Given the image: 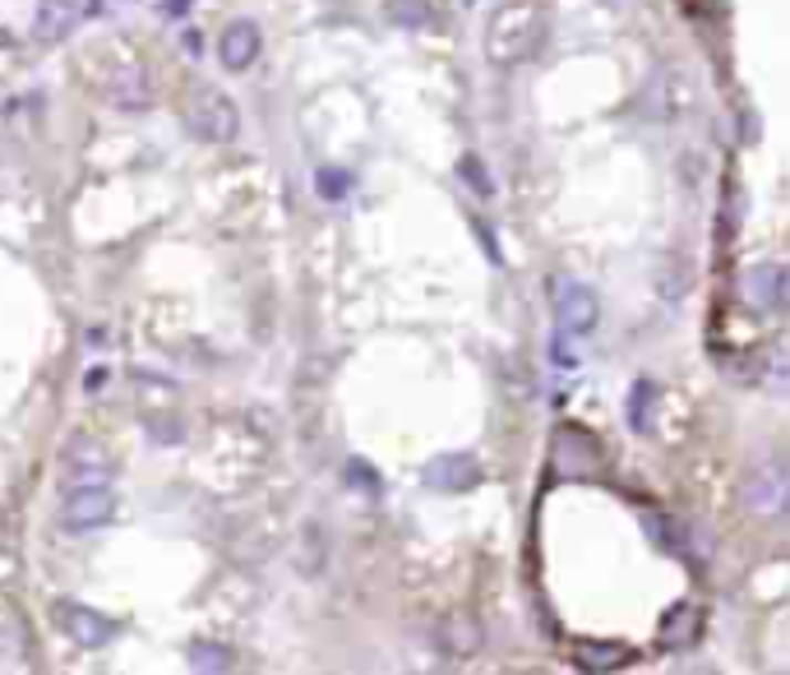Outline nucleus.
<instances>
[{
  "mask_svg": "<svg viewBox=\"0 0 790 675\" xmlns=\"http://www.w3.org/2000/svg\"><path fill=\"white\" fill-rule=\"evenodd\" d=\"M745 292H749L753 305L777 310L781 297H786V269H781V264H753L749 278H745Z\"/></svg>",
  "mask_w": 790,
  "mask_h": 675,
  "instance_id": "nucleus-11",
  "label": "nucleus"
},
{
  "mask_svg": "<svg viewBox=\"0 0 790 675\" xmlns=\"http://www.w3.org/2000/svg\"><path fill=\"white\" fill-rule=\"evenodd\" d=\"M107 477H112V463L102 458V454H89V458H84V449H79V454L70 458V467H65V481H70V486H107Z\"/></svg>",
  "mask_w": 790,
  "mask_h": 675,
  "instance_id": "nucleus-13",
  "label": "nucleus"
},
{
  "mask_svg": "<svg viewBox=\"0 0 790 675\" xmlns=\"http://www.w3.org/2000/svg\"><path fill=\"white\" fill-rule=\"evenodd\" d=\"M624 647H615V643H578V662H583L588 671H611V666H624Z\"/></svg>",
  "mask_w": 790,
  "mask_h": 675,
  "instance_id": "nucleus-15",
  "label": "nucleus"
},
{
  "mask_svg": "<svg viewBox=\"0 0 790 675\" xmlns=\"http://www.w3.org/2000/svg\"><path fill=\"white\" fill-rule=\"evenodd\" d=\"M186 129L204 144H227L241 129V112L222 89H199L186 107Z\"/></svg>",
  "mask_w": 790,
  "mask_h": 675,
  "instance_id": "nucleus-3",
  "label": "nucleus"
},
{
  "mask_svg": "<svg viewBox=\"0 0 790 675\" xmlns=\"http://www.w3.org/2000/svg\"><path fill=\"white\" fill-rule=\"evenodd\" d=\"M477 643H481V634H477V625H471L467 615H454L449 625H444V647H449V653L467 657V653H477Z\"/></svg>",
  "mask_w": 790,
  "mask_h": 675,
  "instance_id": "nucleus-16",
  "label": "nucleus"
},
{
  "mask_svg": "<svg viewBox=\"0 0 790 675\" xmlns=\"http://www.w3.org/2000/svg\"><path fill=\"white\" fill-rule=\"evenodd\" d=\"M84 10L93 14V10H97V0H42V6H38V19H33L38 42H61V38H70Z\"/></svg>",
  "mask_w": 790,
  "mask_h": 675,
  "instance_id": "nucleus-5",
  "label": "nucleus"
},
{
  "mask_svg": "<svg viewBox=\"0 0 790 675\" xmlns=\"http://www.w3.org/2000/svg\"><path fill=\"white\" fill-rule=\"evenodd\" d=\"M314 186H320V195L324 199H342V195H347L352 190V176H342V172H320V180H314Z\"/></svg>",
  "mask_w": 790,
  "mask_h": 675,
  "instance_id": "nucleus-19",
  "label": "nucleus"
},
{
  "mask_svg": "<svg viewBox=\"0 0 790 675\" xmlns=\"http://www.w3.org/2000/svg\"><path fill=\"white\" fill-rule=\"evenodd\" d=\"M698 638V606H679L662 625V647H689Z\"/></svg>",
  "mask_w": 790,
  "mask_h": 675,
  "instance_id": "nucleus-14",
  "label": "nucleus"
},
{
  "mask_svg": "<svg viewBox=\"0 0 790 675\" xmlns=\"http://www.w3.org/2000/svg\"><path fill=\"white\" fill-rule=\"evenodd\" d=\"M652 394L656 388L643 380V384H634V403H628V426L634 430H647V412H652Z\"/></svg>",
  "mask_w": 790,
  "mask_h": 675,
  "instance_id": "nucleus-18",
  "label": "nucleus"
},
{
  "mask_svg": "<svg viewBox=\"0 0 790 675\" xmlns=\"http://www.w3.org/2000/svg\"><path fill=\"white\" fill-rule=\"evenodd\" d=\"M745 496H749V505H753L758 513H781V505H786V472H781L777 463L762 467V472L749 477Z\"/></svg>",
  "mask_w": 790,
  "mask_h": 675,
  "instance_id": "nucleus-10",
  "label": "nucleus"
},
{
  "mask_svg": "<svg viewBox=\"0 0 790 675\" xmlns=\"http://www.w3.org/2000/svg\"><path fill=\"white\" fill-rule=\"evenodd\" d=\"M218 56H222V65H227V70H246V65L259 56V29H254L250 19H236L231 29L222 33Z\"/></svg>",
  "mask_w": 790,
  "mask_h": 675,
  "instance_id": "nucleus-9",
  "label": "nucleus"
},
{
  "mask_svg": "<svg viewBox=\"0 0 790 675\" xmlns=\"http://www.w3.org/2000/svg\"><path fill=\"white\" fill-rule=\"evenodd\" d=\"M186 6H190V0H167L163 10H167V14H180V10H186Z\"/></svg>",
  "mask_w": 790,
  "mask_h": 675,
  "instance_id": "nucleus-21",
  "label": "nucleus"
},
{
  "mask_svg": "<svg viewBox=\"0 0 790 675\" xmlns=\"http://www.w3.org/2000/svg\"><path fill=\"white\" fill-rule=\"evenodd\" d=\"M112 65H102L97 70V89L102 97L112 102V107H125V112H144L153 107V80H148V70L144 61L135 56V51H125V46H112Z\"/></svg>",
  "mask_w": 790,
  "mask_h": 675,
  "instance_id": "nucleus-2",
  "label": "nucleus"
},
{
  "mask_svg": "<svg viewBox=\"0 0 790 675\" xmlns=\"http://www.w3.org/2000/svg\"><path fill=\"white\" fill-rule=\"evenodd\" d=\"M384 19L393 29H430L435 10H430V0H384Z\"/></svg>",
  "mask_w": 790,
  "mask_h": 675,
  "instance_id": "nucleus-12",
  "label": "nucleus"
},
{
  "mask_svg": "<svg viewBox=\"0 0 790 675\" xmlns=\"http://www.w3.org/2000/svg\"><path fill=\"white\" fill-rule=\"evenodd\" d=\"M61 625L70 630L74 643H84V647H102V643L116 634L107 615H97V611H89V606H74V602L61 606Z\"/></svg>",
  "mask_w": 790,
  "mask_h": 675,
  "instance_id": "nucleus-8",
  "label": "nucleus"
},
{
  "mask_svg": "<svg viewBox=\"0 0 790 675\" xmlns=\"http://www.w3.org/2000/svg\"><path fill=\"white\" fill-rule=\"evenodd\" d=\"M550 19L537 0H509L505 10H495L486 23V56L490 65H518L527 56H537L545 42Z\"/></svg>",
  "mask_w": 790,
  "mask_h": 675,
  "instance_id": "nucleus-1",
  "label": "nucleus"
},
{
  "mask_svg": "<svg viewBox=\"0 0 790 675\" xmlns=\"http://www.w3.org/2000/svg\"><path fill=\"white\" fill-rule=\"evenodd\" d=\"M462 176H467V186L477 190V195H490V190H495L490 180H486V167H481V158H471V153L462 158Z\"/></svg>",
  "mask_w": 790,
  "mask_h": 675,
  "instance_id": "nucleus-20",
  "label": "nucleus"
},
{
  "mask_svg": "<svg viewBox=\"0 0 790 675\" xmlns=\"http://www.w3.org/2000/svg\"><path fill=\"white\" fill-rule=\"evenodd\" d=\"M112 513H116V500L107 486H70V496L61 505V523L70 532H84V528H102Z\"/></svg>",
  "mask_w": 790,
  "mask_h": 675,
  "instance_id": "nucleus-4",
  "label": "nucleus"
},
{
  "mask_svg": "<svg viewBox=\"0 0 790 675\" xmlns=\"http://www.w3.org/2000/svg\"><path fill=\"white\" fill-rule=\"evenodd\" d=\"M555 315H560L564 333H592L596 315H601V301H596L592 288H583V282H569V288H560V297H555Z\"/></svg>",
  "mask_w": 790,
  "mask_h": 675,
  "instance_id": "nucleus-6",
  "label": "nucleus"
},
{
  "mask_svg": "<svg viewBox=\"0 0 790 675\" xmlns=\"http://www.w3.org/2000/svg\"><path fill=\"white\" fill-rule=\"evenodd\" d=\"M420 477H426L430 490H471L481 472H477V458L471 454H439V458L426 463Z\"/></svg>",
  "mask_w": 790,
  "mask_h": 675,
  "instance_id": "nucleus-7",
  "label": "nucleus"
},
{
  "mask_svg": "<svg viewBox=\"0 0 790 675\" xmlns=\"http://www.w3.org/2000/svg\"><path fill=\"white\" fill-rule=\"evenodd\" d=\"M190 666L195 671H231L236 657H231V647H222V643H195L190 647Z\"/></svg>",
  "mask_w": 790,
  "mask_h": 675,
  "instance_id": "nucleus-17",
  "label": "nucleus"
}]
</instances>
